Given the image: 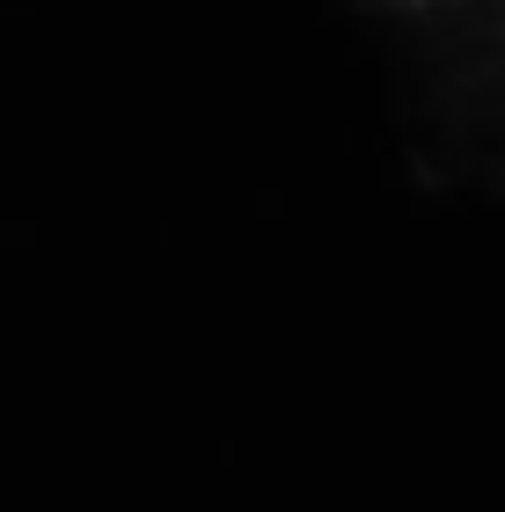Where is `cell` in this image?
<instances>
[{"mask_svg":"<svg viewBox=\"0 0 505 512\" xmlns=\"http://www.w3.org/2000/svg\"><path fill=\"white\" fill-rule=\"evenodd\" d=\"M359 8H374V15H396V8H418V0H359Z\"/></svg>","mask_w":505,"mask_h":512,"instance_id":"obj_1","label":"cell"}]
</instances>
